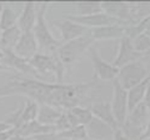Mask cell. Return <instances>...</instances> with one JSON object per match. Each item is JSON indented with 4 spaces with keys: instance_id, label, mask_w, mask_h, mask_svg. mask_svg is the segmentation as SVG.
Segmentation results:
<instances>
[{
    "instance_id": "6da1fadb",
    "label": "cell",
    "mask_w": 150,
    "mask_h": 140,
    "mask_svg": "<svg viewBox=\"0 0 150 140\" xmlns=\"http://www.w3.org/2000/svg\"><path fill=\"white\" fill-rule=\"evenodd\" d=\"M49 5V3L38 4V19L33 33L36 38L40 50H43L45 54H55L63 43L54 38L46 23V11Z\"/></svg>"
},
{
    "instance_id": "7a4b0ae2",
    "label": "cell",
    "mask_w": 150,
    "mask_h": 140,
    "mask_svg": "<svg viewBox=\"0 0 150 140\" xmlns=\"http://www.w3.org/2000/svg\"><path fill=\"white\" fill-rule=\"evenodd\" d=\"M94 44V39L91 38V35L89 34V30L85 35H83L81 38L75 39L68 43H63L62 46L56 51V55L60 59L65 66L69 68L73 64L79 62L85 51H89V49L93 46Z\"/></svg>"
},
{
    "instance_id": "3957f363",
    "label": "cell",
    "mask_w": 150,
    "mask_h": 140,
    "mask_svg": "<svg viewBox=\"0 0 150 140\" xmlns=\"http://www.w3.org/2000/svg\"><path fill=\"white\" fill-rule=\"evenodd\" d=\"M29 63L40 76L46 75V74H53L56 79L55 83L64 84V76H65V71H67V66L60 62L56 53L55 54L38 53L34 58L29 60Z\"/></svg>"
},
{
    "instance_id": "277c9868",
    "label": "cell",
    "mask_w": 150,
    "mask_h": 140,
    "mask_svg": "<svg viewBox=\"0 0 150 140\" xmlns=\"http://www.w3.org/2000/svg\"><path fill=\"white\" fill-rule=\"evenodd\" d=\"M149 75L150 71L148 65L143 63L142 60H137V62L129 63L124 65V66L119 68V74L118 78H116V81L128 91L133 86L142 83Z\"/></svg>"
},
{
    "instance_id": "5b68a950",
    "label": "cell",
    "mask_w": 150,
    "mask_h": 140,
    "mask_svg": "<svg viewBox=\"0 0 150 140\" xmlns=\"http://www.w3.org/2000/svg\"><path fill=\"white\" fill-rule=\"evenodd\" d=\"M89 58L91 60L94 73L100 81H114L118 78L119 68H116L112 63L103 59L96 48L91 46L89 49Z\"/></svg>"
},
{
    "instance_id": "8992f818",
    "label": "cell",
    "mask_w": 150,
    "mask_h": 140,
    "mask_svg": "<svg viewBox=\"0 0 150 140\" xmlns=\"http://www.w3.org/2000/svg\"><path fill=\"white\" fill-rule=\"evenodd\" d=\"M111 108L115 119L119 124V128L124 124L129 114V104H128V91H126L116 79L112 81V99H111Z\"/></svg>"
},
{
    "instance_id": "52a82bcc",
    "label": "cell",
    "mask_w": 150,
    "mask_h": 140,
    "mask_svg": "<svg viewBox=\"0 0 150 140\" xmlns=\"http://www.w3.org/2000/svg\"><path fill=\"white\" fill-rule=\"evenodd\" d=\"M1 63L6 69L16 70L19 75L33 78V79H40V75L36 73V70L30 65L29 60H25L16 55L13 50H4V58Z\"/></svg>"
},
{
    "instance_id": "ba28073f",
    "label": "cell",
    "mask_w": 150,
    "mask_h": 140,
    "mask_svg": "<svg viewBox=\"0 0 150 140\" xmlns=\"http://www.w3.org/2000/svg\"><path fill=\"white\" fill-rule=\"evenodd\" d=\"M103 11L116 19L121 25L129 26L133 24L130 3L125 1H101Z\"/></svg>"
},
{
    "instance_id": "9c48e42d",
    "label": "cell",
    "mask_w": 150,
    "mask_h": 140,
    "mask_svg": "<svg viewBox=\"0 0 150 140\" xmlns=\"http://www.w3.org/2000/svg\"><path fill=\"white\" fill-rule=\"evenodd\" d=\"M140 60V54L134 49L133 40L124 35L121 39H119V48H118V54L114 60V64L116 68H121L124 65Z\"/></svg>"
},
{
    "instance_id": "30bf717a",
    "label": "cell",
    "mask_w": 150,
    "mask_h": 140,
    "mask_svg": "<svg viewBox=\"0 0 150 140\" xmlns=\"http://www.w3.org/2000/svg\"><path fill=\"white\" fill-rule=\"evenodd\" d=\"M67 19L79 23V24L84 25L88 29H94V28H100V26H106V25H112V24H120V23L108 15L106 13L101 11L94 15H88V16H79V15H68L65 16ZM121 25V24H120Z\"/></svg>"
},
{
    "instance_id": "8fae6325",
    "label": "cell",
    "mask_w": 150,
    "mask_h": 140,
    "mask_svg": "<svg viewBox=\"0 0 150 140\" xmlns=\"http://www.w3.org/2000/svg\"><path fill=\"white\" fill-rule=\"evenodd\" d=\"M38 50H39V44L36 41L34 33L28 31L21 34L20 40H19V43L16 44L13 51L20 58L25 60H30L38 54Z\"/></svg>"
},
{
    "instance_id": "7c38bea8",
    "label": "cell",
    "mask_w": 150,
    "mask_h": 140,
    "mask_svg": "<svg viewBox=\"0 0 150 140\" xmlns=\"http://www.w3.org/2000/svg\"><path fill=\"white\" fill-rule=\"evenodd\" d=\"M56 26L59 28L60 34H62V43H68V41H71L75 39L81 38L83 35H85L88 33V28H85L84 25L79 24V23L71 21L65 18L64 20L59 21Z\"/></svg>"
},
{
    "instance_id": "4fadbf2b",
    "label": "cell",
    "mask_w": 150,
    "mask_h": 140,
    "mask_svg": "<svg viewBox=\"0 0 150 140\" xmlns=\"http://www.w3.org/2000/svg\"><path fill=\"white\" fill-rule=\"evenodd\" d=\"M91 110L93 115L95 118L103 120L104 123H106L108 125L116 130L119 129V124L115 119V115L112 113V108H111V103L110 101H106V100H99L96 103H94L93 105L89 106Z\"/></svg>"
},
{
    "instance_id": "5bb4252c",
    "label": "cell",
    "mask_w": 150,
    "mask_h": 140,
    "mask_svg": "<svg viewBox=\"0 0 150 140\" xmlns=\"http://www.w3.org/2000/svg\"><path fill=\"white\" fill-rule=\"evenodd\" d=\"M85 128H86L88 138L94 140H112L114 132H115L110 125H108L106 123L95 118V116H94L93 120Z\"/></svg>"
},
{
    "instance_id": "9a60e30c",
    "label": "cell",
    "mask_w": 150,
    "mask_h": 140,
    "mask_svg": "<svg viewBox=\"0 0 150 140\" xmlns=\"http://www.w3.org/2000/svg\"><path fill=\"white\" fill-rule=\"evenodd\" d=\"M36 19H38V4H35L34 1H28L25 3L21 13L19 14L18 26L20 28L23 33L33 31L36 24Z\"/></svg>"
},
{
    "instance_id": "2e32d148",
    "label": "cell",
    "mask_w": 150,
    "mask_h": 140,
    "mask_svg": "<svg viewBox=\"0 0 150 140\" xmlns=\"http://www.w3.org/2000/svg\"><path fill=\"white\" fill-rule=\"evenodd\" d=\"M89 34L91 35L94 41L121 39L125 35V26L120 24H112L100 28H94V29H89Z\"/></svg>"
},
{
    "instance_id": "e0dca14e",
    "label": "cell",
    "mask_w": 150,
    "mask_h": 140,
    "mask_svg": "<svg viewBox=\"0 0 150 140\" xmlns=\"http://www.w3.org/2000/svg\"><path fill=\"white\" fill-rule=\"evenodd\" d=\"M68 115V119L71 124V128L75 127H86V125L93 120L94 115L89 106H74V108L65 110Z\"/></svg>"
},
{
    "instance_id": "ac0fdd59",
    "label": "cell",
    "mask_w": 150,
    "mask_h": 140,
    "mask_svg": "<svg viewBox=\"0 0 150 140\" xmlns=\"http://www.w3.org/2000/svg\"><path fill=\"white\" fill-rule=\"evenodd\" d=\"M150 85V75L144 79L142 83H139L138 85L133 86L131 89L128 90V104H129V111L133 110L135 106L142 104L144 100V96L146 94V90Z\"/></svg>"
},
{
    "instance_id": "d6986e66",
    "label": "cell",
    "mask_w": 150,
    "mask_h": 140,
    "mask_svg": "<svg viewBox=\"0 0 150 140\" xmlns=\"http://www.w3.org/2000/svg\"><path fill=\"white\" fill-rule=\"evenodd\" d=\"M62 109L55 108L53 105L49 104H39V114H38V121L44 125H51L54 127L58 119L63 114Z\"/></svg>"
},
{
    "instance_id": "ffe728a7",
    "label": "cell",
    "mask_w": 150,
    "mask_h": 140,
    "mask_svg": "<svg viewBox=\"0 0 150 140\" xmlns=\"http://www.w3.org/2000/svg\"><path fill=\"white\" fill-rule=\"evenodd\" d=\"M149 120H150V114L146 109V106L144 105V103L135 106L133 110H130L128 114V118H126V121H129L130 124H133L138 128H142L143 130H145V128H146V124Z\"/></svg>"
},
{
    "instance_id": "44dd1931",
    "label": "cell",
    "mask_w": 150,
    "mask_h": 140,
    "mask_svg": "<svg viewBox=\"0 0 150 140\" xmlns=\"http://www.w3.org/2000/svg\"><path fill=\"white\" fill-rule=\"evenodd\" d=\"M23 31L18 25L1 30V39H0V48L3 50H14L16 44L20 40Z\"/></svg>"
},
{
    "instance_id": "7402d4cb",
    "label": "cell",
    "mask_w": 150,
    "mask_h": 140,
    "mask_svg": "<svg viewBox=\"0 0 150 140\" xmlns=\"http://www.w3.org/2000/svg\"><path fill=\"white\" fill-rule=\"evenodd\" d=\"M73 6L75 9L74 15H79V16L94 15V14L103 11L101 1H76L73 3Z\"/></svg>"
},
{
    "instance_id": "603a6c76",
    "label": "cell",
    "mask_w": 150,
    "mask_h": 140,
    "mask_svg": "<svg viewBox=\"0 0 150 140\" xmlns=\"http://www.w3.org/2000/svg\"><path fill=\"white\" fill-rule=\"evenodd\" d=\"M19 15L15 13L14 8L10 4H3L1 6V14H0V29L5 30L9 28H13L18 25Z\"/></svg>"
},
{
    "instance_id": "cb8c5ba5",
    "label": "cell",
    "mask_w": 150,
    "mask_h": 140,
    "mask_svg": "<svg viewBox=\"0 0 150 140\" xmlns=\"http://www.w3.org/2000/svg\"><path fill=\"white\" fill-rule=\"evenodd\" d=\"M38 114H39V103L26 98L24 105H23V115H21L23 125L30 123V121L36 120Z\"/></svg>"
},
{
    "instance_id": "d4e9b609",
    "label": "cell",
    "mask_w": 150,
    "mask_h": 140,
    "mask_svg": "<svg viewBox=\"0 0 150 140\" xmlns=\"http://www.w3.org/2000/svg\"><path fill=\"white\" fill-rule=\"evenodd\" d=\"M65 140H85L88 138L85 127H75L65 132H60Z\"/></svg>"
},
{
    "instance_id": "484cf974",
    "label": "cell",
    "mask_w": 150,
    "mask_h": 140,
    "mask_svg": "<svg viewBox=\"0 0 150 140\" xmlns=\"http://www.w3.org/2000/svg\"><path fill=\"white\" fill-rule=\"evenodd\" d=\"M133 45H134V49L139 54H143L146 50H149L150 49V33H143V34L138 35L135 39H133Z\"/></svg>"
},
{
    "instance_id": "4316f807",
    "label": "cell",
    "mask_w": 150,
    "mask_h": 140,
    "mask_svg": "<svg viewBox=\"0 0 150 140\" xmlns=\"http://www.w3.org/2000/svg\"><path fill=\"white\" fill-rule=\"evenodd\" d=\"M54 128H55L56 132H59V133L71 129V124H70V121H69V119H68V115H67V113H65V110L63 111V114H62V116H60V118L58 119V121L55 123Z\"/></svg>"
},
{
    "instance_id": "83f0119b",
    "label": "cell",
    "mask_w": 150,
    "mask_h": 140,
    "mask_svg": "<svg viewBox=\"0 0 150 140\" xmlns=\"http://www.w3.org/2000/svg\"><path fill=\"white\" fill-rule=\"evenodd\" d=\"M33 140H65L62 133L59 132H54V133H48V134H41V135H36V136L31 138Z\"/></svg>"
},
{
    "instance_id": "f1b7e54d",
    "label": "cell",
    "mask_w": 150,
    "mask_h": 140,
    "mask_svg": "<svg viewBox=\"0 0 150 140\" xmlns=\"http://www.w3.org/2000/svg\"><path fill=\"white\" fill-rule=\"evenodd\" d=\"M112 140H131L130 138H128L126 135L121 132L120 129H116L114 132V136H112Z\"/></svg>"
},
{
    "instance_id": "f546056e",
    "label": "cell",
    "mask_w": 150,
    "mask_h": 140,
    "mask_svg": "<svg viewBox=\"0 0 150 140\" xmlns=\"http://www.w3.org/2000/svg\"><path fill=\"white\" fill-rule=\"evenodd\" d=\"M140 60H142L143 63H145L148 65V66H150V49L146 50L145 53L140 54Z\"/></svg>"
},
{
    "instance_id": "4dcf8cb0",
    "label": "cell",
    "mask_w": 150,
    "mask_h": 140,
    "mask_svg": "<svg viewBox=\"0 0 150 140\" xmlns=\"http://www.w3.org/2000/svg\"><path fill=\"white\" fill-rule=\"evenodd\" d=\"M14 128L11 127L10 124H8L5 120L4 121H0V134L1 133H5V132H9V130H13Z\"/></svg>"
},
{
    "instance_id": "1f68e13d",
    "label": "cell",
    "mask_w": 150,
    "mask_h": 140,
    "mask_svg": "<svg viewBox=\"0 0 150 140\" xmlns=\"http://www.w3.org/2000/svg\"><path fill=\"white\" fill-rule=\"evenodd\" d=\"M143 103H144V105L146 106V109H148L149 114H150V85H149L148 90H146V94H145V96H144Z\"/></svg>"
},
{
    "instance_id": "d6a6232c",
    "label": "cell",
    "mask_w": 150,
    "mask_h": 140,
    "mask_svg": "<svg viewBox=\"0 0 150 140\" xmlns=\"http://www.w3.org/2000/svg\"><path fill=\"white\" fill-rule=\"evenodd\" d=\"M8 95H13V93L10 90V88L8 86V84H6L5 86H0V98L8 96Z\"/></svg>"
},
{
    "instance_id": "836d02e7",
    "label": "cell",
    "mask_w": 150,
    "mask_h": 140,
    "mask_svg": "<svg viewBox=\"0 0 150 140\" xmlns=\"http://www.w3.org/2000/svg\"><path fill=\"white\" fill-rule=\"evenodd\" d=\"M146 138H150V120L148 121L146 128H145V130H144V134H143V138H142V140L146 139Z\"/></svg>"
},
{
    "instance_id": "e575fe53",
    "label": "cell",
    "mask_w": 150,
    "mask_h": 140,
    "mask_svg": "<svg viewBox=\"0 0 150 140\" xmlns=\"http://www.w3.org/2000/svg\"><path fill=\"white\" fill-rule=\"evenodd\" d=\"M3 58H4V50H3L1 48H0V62L3 60Z\"/></svg>"
},
{
    "instance_id": "d590c367",
    "label": "cell",
    "mask_w": 150,
    "mask_h": 140,
    "mask_svg": "<svg viewBox=\"0 0 150 140\" xmlns=\"http://www.w3.org/2000/svg\"><path fill=\"white\" fill-rule=\"evenodd\" d=\"M0 70H8V69H6L5 66H4V65H3L1 63H0Z\"/></svg>"
},
{
    "instance_id": "8d00e7d4",
    "label": "cell",
    "mask_w": 150,
    "mask_h": 140,
    "mask_svg": "<svg viewBox=\"0 0 150 140\" xmlns=\"http://www.w3.org/2000/svg\"><path fill=\"white\" fill-rule=\"evenodd\" d=\"M1 6H3V4L0 3V14H1Z\"/></svg>"
},
{
    "instance_id": "74e56055",
    "label": "cell",
    "mask_w": 150,
    "mask_h": 140,
    "mask_svg": "<svg viewBox=\"0 0 150 140\" xmlns=\"http://www.w3.org/2000/svg\"><path fill=\"white\" fill-rule=\"evenodd\" d=\"M0 39H1V29H0Z\"/></svg>"
},
{
    "instance_id": "f35d334b",
    "label": "cell",
    "mask_w": 150,
    "mask_h": 140,
    "mask_svg": "<svg viewBox=\"0 0 150 140\" xmlns=\"http://www.w3.org/2000/svg\"><path fill=\"white\" fill-rule=\"evenodd\" d=\"M85 140H94V139H90V138H86Z\"/></svg>"
},
{
    "instance_id": "ab89813d",
    "label": "cell",
    "mask_w": 150,
    "mask_h": 140,
    "mask_svg": "<svg viewBox=\"0 0 150 140\" xmlns=\"http://www.w3.org/2000/svg\"><path fill=\"white\" fill-rule=\"evenodd\" d=\"M144 140H150V138H146V139H144Z\"/></svg>"
},
{
    "instance_id": "60d3db41",
    "label": "cell",
    "mask_w": 150,
    "mask_h": 140,
    "mask_svg": "<svg viewBox=\"0 0 150 140\" xmlns=\"http://www.w3.org/2000/svg\"><path fill=\"white\" fill-rule=\"evenodd\" d=\"M24 140H33V139H31V138H30V139H24Z\"/></svg>"
}]
</instances>
